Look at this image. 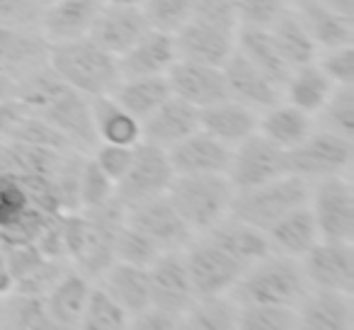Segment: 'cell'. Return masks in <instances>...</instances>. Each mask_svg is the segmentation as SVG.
Segmentation results:
<instances>
[{
    "label": "cell",
    "mask_w": 354,
    "mask_h": 330,
    "mask_svg": "<svg viewBox=\"0 0 354 330\" xmlns=\"http://www.w3.org/2000/svg\"><path fill=\"white\" fill-rule=\"evenodd\" d=\"M299 328L306 330H349L354 325L352 294L333 289L306 291L296 304Z\"/></svg>",
    "instance_id": "603a6c76"
},
{
    "label": "cell",
    "mask_w": 354,
    "mask_h": 330,
    "mask_svg": "<svg viewBox=\"0 0 354 330\" xmlns=\"http://www.w3.org/2000/svg\"><path fill=\"white\" fill-rule=\"evenodd\" d=\"M117 61H119L122 78H133V75H165L167 68L177 61L175 35L148 30Z\"/></svg>",
    "instance_id": "cb8c5ba5"
},
{
    "label": "cell",
    "mask_w": 354,
    "mask_h": 330,
    "mask_svg": "<svg viewBox=\"0 0 354 330\" xmlns=\"http://www.w3.org/2000/svg\"><path fill=\"white\" fill-rule=\"evenodd\" d=\"M141 12L148 27L177 35L194 15V0H143Z\"/></svg>",
    "instance_id": "b9f144b4"
},
{
    "label": "cell",
    "mask_w": 354,
    "mask_h": 330,
    "mask_svg": "<svg viewBox=\"0 0 354 330\" xmlns=\"http://www.w3.org/2000/svg\"><path fill=\"white\" fill-rule=\"evenodd\" d=\"M143 0H102V6H122V8H141Z\"/></svg>",
    "instance_id": "6f0895ef"
},
{
    "label": "cell",
    "mask_w": 354,
    "mask_h": 330,
    "mask_svg": "<svg viewBox=\"0 0 354 330\" xmlns=\"http://www.w3.org/2000/svg\"><path fill=\"white\" fill-rule=\"evenodd\" d=\"M10 95H15V80L8 78V75H0V102L8 100Z\"/></svg>",
    "instance_id": "9f6ffc18"
},
{
    "label": "cell",
    "mask_w": 354,
    "mask_h": 330,
    "mask_svg": "<svg viewBox=\"0 0 354 330\" xmlns=\"http://www.w3.org/2000/svg\"><path fill=\"white\" fill-rule=\"evenodd\" d=\"M323 6H328L330 10L339 12L344 17H354V0H320Z\"/></svg>",
    "instance_id": "11a10c76"
},
{
    "label": "cell",
    "mask_w": 354,
    "mask_h": 330,
    "mask_svg": "<svg viewBox=\"0 0 354 330\" xmlns=\"http://www.w3.org/2000/svg\"><path fill=\"white\" fill-rule=\"evenodd\" d=\"M15 98H20L37 117L59 129L78 153H93L97 146L90 98L64 83L46 64L15 80Z\"/></svg>",
    "instance_id": "6da1fadb"
},
{
    "label": "cell",
    "mask_w": 354,
    "mask_h": 330,
    "mask_svg": "<svg viewBox=\"0 0 354 330\" xmlns=\"http://www.w3.org/2000/svg\"><path fill=\"white\" fill-rule=\"evenodd\" d=\"M100 8H102V0H54V3H46L39 12L41 37L46 39V44L88 37Z\"/></svg>",
    "instance_id": "7402d4cb"
},
{
    "label": "cell",
    "mask_w": 354,
    "mask_h": 330,
    "mask_svg": "<svg viewBox=\"0 0 354 330\" xmlns=\"http://www.w3.org/2000/svg\"><path fill=\"white\" fill-rule=\"evenodd\" d=\"M199 129V109L185 100L170 98L158 104L146 119H141V141L167 151L177 141H183L192 131Z\"/></svg>",
    "instance_id": "44dd1931"
},
{
    "label": "cell",
    "mask_w": 354,
    "mask_h": 330,
    "mask_svg": "<svg viewBox=\"0 0 354 330\" xmlns=\"http://www.w3.org/2000/svg\"><path fill=\"white\" fill-rule=\"evenodd\" d=\"M160 248L146 238L143 233H138L133 226H129L127 221L114 231V260L131 262V265L148 267L158 255H160Z\"/></svg>",
    "instance_id": "ee69618b"
},
{
    "label": "cell",
    "mask_w": 354,
    "mask_h": 330,
    "mask_svg": "<svg viewBox=\"0 0 354 330\" xmlns=\"http://www.w3.org/2000/svg\"><path fill=\"white\" fill-rule=\"evenodd\" d=\"M172 178L175 173L167 161V153L153 143L138 141L133 146L131 165H129L127 175L117 183L114 192L124 202V207H131V204L146 202L158 194H165Z\"/></svg>",
    "instance_id": "8fae6325"
},
{
    "label": "cell",
    "mask_w": 354,
    "mask_h": 330,
    "mask_svg": "<svg viewBox=\"0 0 354 330\" xmlns=\"http://www.w3.org/2000/svg\"><path fill=\"white\" fill-rule=\"evenodd\" d=\"M354 141L320 129L310 131L301 143L286 151V170L304 180H320L342 175L352 165Z\"/></svg>",
    "instance_id": "ba28073f"
},
{
    "label": "cell",
    "mask_w": 354,
    "mask_h": 330,
    "mask_svg": "<svg viewBox=\"0 0 354 330\" xmlns=\"http://www.w3.org/2000/svg\"><path fill=\"white\" fill-rule=\"evenodd\" d=\"M236 49L241 51L260 73H265L272 83L279 85V88L284 85V80L289 78L291 66L286 64L279 51H277L267 27H238Z\"/></svg>",
    "instance_id": "836d02e7"
},
{
    "label": "cell",
    "mask_w": 354,
    "mask_h": 330,
    "mask_svg": "<svg viewBox=\"0 0 354 330\" xmlns=\"http://www.w3.org/2000/svg\"><path fill=\"white\" fill-rule=\"evenodd\" d=\"M100 286L127 311L136 315L146 306H151V284H148V267L131 262L114 260L100 277Z\"/></svg>",
    "instance_id": "f1b7e54d"
},
{
    "label": "cell",
    "mask_w": 354,
    "mask_h": 330,
    "mask_svg": "<svg viewBox=\"0 0 354 330\" xmlns=\"http://www.w3.org/2000/svg\"><path fill=\"white\" fill-rule=\"evenodd\" d=\"M175 46H177V59L218 66L221 68L228 56L236 51V32L192 17L175 35Z\"/></svg>",
    "instance_id": "d6986e66"
},
{
    "label": "cell",
    "mask_w": 354,
    "mask_h": 330,
    "mask_svg": "<svg viewBox=\"0 0 354 330\" xmlns=\"http://www.w3.org/2000/svg\"><path fill=\"white\" fill-rule=\"evenodd\" d=\"M12 286H15V282H12L10 267H8V260H6V253H3V248H0V299L10 294Z\"/></svg>",
    "instance_id": "db71d44e"
},
{
    "label": "cell",
    "mask_w": 354,
    "mask_h": 330,
    "mask_svg": "<svg viewBox=\"0 0 354 330\" xmlns=\"http://www.w3.org/2000/svg\"><path fill=\"white\" fill-rule=\"evenodd\" d=\"M286 151L267 141L262 134H252V136L243 138L241 143L233 146L231 153V165H228V180H231L233 190L252 187V185H262L286 175Z\"/></svg>",
    "instance_id": "7c38bea8"
},
{
    "label": "cell",
    "mask_w": 354,
    "mask_h": 330,
    "mask_svg": "<svg viewBox=\"0 0 354 330\" xmlns=\"http://www.w3.org/2000/svg\"><path fill=\"white\" fill-rule=\"evenodd\" d=\"M51 217L35 202L20 175L0 173V248L37 241Z\"/></svg>",
    "instance_id": "52a82bcc"
},
{
    "label": "cell",
    "mask_w": 354,
    "mask_h": 330,
    "mask_svg": "<svg viewBox=\"0 0 354 330\" xmlns=\"http://www.w3.org/2000/svg\"><path fill=\"white\" fill-rule=\"evenodd\" d=\"M296 306L238 304V330H296Z\"/></svg>",
    "instance_id": "ab89813d"
},
{
    "label": "cell",
    "mask_w": 354,
    "mask_h": 330,
    "mask_svg": "<svg viewBox=\"0 0 354 330\" xmlns=\"http://www.w3.org/2000/svg\"><path fill=\"white\" fill-rule=\"evenodd\" d=\"M0 141H3V138H0Z\"/></svg>",
    "instance_id": "94428289"
},
{
    "label": "cell",
    "mask_w": 354,
    "mask_h": 330,
    "mask_svg": "<svg viewBox=\"0 0 354 330\" xmlns=\"http://www.w3.org/2000/svg\"><path fill=\"white\" fill-rule=\"evenodd\" d=\"M281 88H284L286 102L304 109L306 114L313 117V114H318L320 107L328 102L330 93L335 90V83L323 73L318 61H313V64L291 68L289 78L284 80Z\"/></svg>",
    "instance_id": "e575fe53"
},
{
    "label": "cell",
    "mask_w": 354,
    "mask_h": 330,
    "mask_svg": "<svg viewBox=\"0 0 354 330\" xmlns=\"http://www.w3.org/2000/svg\"><path fill=\"white\" fill-rule=\"evenodd\" d=\"M97 143H119V146H136L141 141V119L122 107L112 95H95L90 98Z\"/></svg>",
    "instance_id": "1f68e13d"
},
{
    "label": "cell",
    "mask_w": 354,
    "mask_h": 330,
    "mask_svg": "<svg viewBox=\"0 0 354 330\" xmlns=\"http://www.w3.org/2000/svg\"><path fill=\"white\" fill-rule=\"evenodd\" d=\"M308 291V282L296 257L270 253L243 270L228 294L238 304H281L296 306Z\"/></svg>",
    "instance_id": "3957f363"
},
{
    "label": "cell",
    "mask_w": 354,
    "mask_h": 330,
    "mask_svg": "<svg viewBox=\"0 0 354 330\" xmlns=\"http://www.w3.org/2000/svg\"><path fill=\"white\" fill-rule=\"evenodd\" d=\"M318 66L335 85H354V44L328 49Z\"/></svg>",
    "instance_id": "681fc988"
},
{
    "label": "cell",
    "mask_w": 354,
    "mask_h": 330,
    "mask_svg": "<svg viewBox=\"0 0 354 330\" xmlns=\"http://www.w3.org/2000/svg\"><path fill=\"white\" fill-rule=\"evenodd\" d=\"M46 66L85 98L109 95L122 80L117 56L97 46L90 37L49 44Z\"/></svg>",
    "instance_id": "7a4b0ae2"
},
{
    "label": "cell",
    "mask_w": 354,
    "mask_h": 330,
    "mask_svg": "<svg viewBox=\"0 0 354 330\" xmlns=\"http://www.w3.org/2000/svg\"><path fill=\"white\" fill-rule=\"evenodd\" d=\"M167 161L175 175H194V173H228L233 146L214 138L212 134L192 131L183 141L167 148Z\"/></svg>",
    "instance_id": "2e32d148"
},
{
    "label": "cell",
    "mask_w": 354,
    "mask_h": 330,
    "mask_svg": "<svg viewBox=\"0 0 354 330\" xmlns=\"http://www.w3.org/2000/svg\"><path fill=\"white\" fill-rule=\"evenodd\" d=\"M3 309H6V328L56 330L54 320L46 313L44 296L10 291L8 296H3Z\"/></svg>",
    "instance_id": "f35d334b"
},
{
    "label": "cell",
    "mask_w": 354,
    "mask_h": 330,
    "mask_svg": "<svg viewBox=\"0 0 354 330\" xmlns=\"http://www.w3.org/2000/svg\"><path fill=\"white\" fill-rule=\"evenodd\" d=\"M286 0H238V27H272Z\"/></svg>",
    "instance_id": "7dc6e473"
},
{
    "label": "cell",
    "mask_w": 354,
    "mask_h": 330,
    "mask_svg": "<svg viewBox=\"0 0 354 330\" xmlns=\"http://www.w3.org/2000/svg\"><path fill=\"white\" fill-rule=\"evenodd\" d=\"M308 207L313 212L320 241H354V187L344 175L315 180Z\"/></svg>",
    "instance_id": "9c48e42d"
},
{
    "label": "cell",
    "mask_w": 354,
    "mask_h": 330,
    "mask_svg": "<svg viewBox=\"0 0 354 330\" xmlns=\"http://www.w3.org/2000/svg\"><path fill=\"white\" fill-rule=\"evenodd\" d=\"M265 233L272 250L289 257L306 255L320 241L318 226H315L313 212H310L308 204H301V207L286 212Z\"/></svg>",
    "instance_id": "f546056e"
},
{
    "label": "cell",
    "mask_w": 354,
    "mask_h": 330,
    "mask_svg": "<svg viewBox=\"0 0 354 330\" xmlns=\"http://www.w3.org/2000/svg\"><path fill=\"white\" fill-rule=\"evenodd\" d=\"M221 73L228 98L255 109V112H262V109L281 102L279 85H274L265 73H260L238 49L221 66Z\"/></svg>",
    "instance_id": "ac0fdd59"
},
{
    "label": "cell",
    "mask_w": 354,
    "mask_h": 330,
    "mask_svg": "<svg viewBox=\"0 0 354 330\" xmlns=\"http://www.w3.org/2000/svg\"><path fill=\"white\" fill-rule=\"evenodd\" d=\"M44 37L27 32L25 27H0V75L17 80L30 71L46 64Z\"/></svg>",
    "instance_id": "4316f807"
},
{
    "label": "cell",
    "mask_w": 354,
    "mask_h": 330,
    "mask_svg": "<svg viewBox=\"0 0 354 330\" xmlns=\"http://www.w3.org/2000/svg\"><path fill=\"white\" fill-rule=\"evenodd\" d=\"M61 236L66 260H73L80 275L88 279H100L114 262V231L93 221L83 212L61 214Z\"/></svg>",
    "instance_id": "8992f818"
},
{
    "label": "cell",
    "mask_w": 354,
    "mask_h": 330,
    "mask_svg": "<svg viewBox=\"0 0 354 330\" xmlns=\"http://www.w3.org/2000/svg\"><path fill=\"white\" fill-rule=\"evenodd\" d=\"M109 95L136 119H146L172 93L165 75H133V78L119 80Z\"/></svg>",
    "instance_id": "8d00e7d4"
},
{
    "label": "cell",
    "mask_w": 354,
    "mask_h": 330,
    "mask_svg": "<svg viewBox=\"0 0 354 330\" xmlns=\"http://www.w3.org/2000/svg\"><path fill=\"white\" fill-rule=\"evenodd\" d=\"M183 260L197 296L228 294L238 282V277L243 275V270H245L241 262L233 260L228 253H223L221 248L214 246L204 236H194L183 248Z\"/></svg>",
    "instance_id": "30bf717a"
},
{
    "label": "cell",
    "mask_w": 354,
    "mask_h": 330,
    "mask_svg": "<svg viewBox=\"0 0 354 330\" xmlns=\"http://www.w3.org/2000/svg\"><path fill=\"white\" fill-rule=\"evenodd\" d=\"M64 272H66L64 270V260H51V257H46V260L41 262V265H37L30 275L22 277V279H17L15 286H12V291L44 296L46 291H49L51 286L61 279V275H64Z\"/></svg>",
    "instance_id": "c3c4849f"
},
{
    "label": "cell",
    "mask_w": 354,
    "mask_h": 330,
    "mask_svg": "<svg viewBox=\"0 0 354 330\" xmlns=\"http://www.w3.org/2000/svg\"><path fill=\"white\" fill-rule=\"evenodd\" d=\"M318 114L323 129L354 141V85H335Z\"/></svg>",
    "instance_id": "7bdbcfd3"
},
{
    "label": "cell",
    "mask_w": 354,
    "mask_h": 330,
    "mask_svg": "<svg viewBox=\"0 0 354 330\" xmlns=\"http://www.w3.org/2000/svg\"><path fill=\"white\" fill-rule=\"evenodd\" d=\"M313 131V119L304 109L294 107L289 102H277L272 107L262 109L257 119V134L279 146L281 151H289L296 143L304 141Z\"/></svg>",
    "instance_id": "d6a6232c"
},
{
    "label": "cell",
    "mask_w": 354,
    "mask_h": 330,
    "mask_svg": "<svg viewBox=\"0 0 354 330\" xmlns=\"http://www.w3.org/2000/svg\"><path fill=\"white\" fill-rule=\"evenodd\" d=\"M93 289L90 279L80 272H64L61 279L44 294L46 313L54 320L56 330L80 328L88 294Z\"/></svg>",
    "instance_id": "83f0119b"
},
{
    "label": "cell",
    "mask_w": 354,
    "mask_h": 330,
    "mask_svg": "<svg viewBox=\"0 0 354 330\" xmlns=\"http://www.w3.org/2000/svg\"><path fill=\"white\" fill-rule=\"evenodd\" d=\"M129 328L133 330H177L183 328V318L167 313V311L158 309V306H146L143 311H138L136 315H131Z\"/></svg>",
    "instance_id": "f5cc1de1"
},
{
    "label": "cell",
    "mask_w": 354,
    "mask_h": 330,
    "mask_svg": "<svg viewBox=\"0 0 354 330\" xmlns=\"http://www.w3.org/2000/svg\"><path fill=\"white\" fill-rule=\"evenodd\" d=\"M151 30L143 17L141 8H122V6H102L90 27L88 37L112 56H122L129 51L146 32Z\"/></svg>",
    "instance_id": "ffe728a7"
},
{
    "label": "cell",
    "mask_w": 354,
    "mask_h": 330,
    "mask_svg": "<svg viewBox=\"0 0 354 330\" xmlns=\"http://www.w3.org/2000/svg\"><path fill=\"white\" fill-rule=\"evenodd\" d=\"M114 187H117V185L100 170L97 163H95L93 158H85L83 170H80V185H78L80 209H93V207H100V204L109 202V199L117 194Z\"/></svg>",
    "instance_id": "f6af8a7d"
},
{
    "label": "cell",
    "mask_w": 354,
    "mask_h": 330,
    "mask_svg": "<svg viewBox=\"0 0 354 330\" xmlns=\"http://www.w3.org/2000/svg\"><path fill=\"white\" fill-rule=\"evenodd\" d=\"M301 270L313 289L354 291V248L352 243L318 241L301 255Z\"/></svg>",
    "instance_id": "5bb4252c"
},
{
    "label": "cell",
    "mask_w": 354,
    "mask_h": 330,
    "mask_svg": "<svg viewBox=\"0 0 354 330\" xmlns=\"http://www.w3.org/2000/svg\"><path fill=\"white\" fill-rule=\"evenodd\" d=\"M127 223L138 233L151 238L162 253L165 250H183L197 233L183 221L177 209L170 204L165 194H158L146 202H138L127 207Z\"/></svg>",
    "instance_id": "4fadbf2b"
},
{
    "label": "cell",
    "mask_w": 354,
    "mask_h": 330,
    "mask_svg": "<svg viewBox=\"0 0 354 330\" xmlns=\"http://www.w3.org/2000/svg\"><path fill=\"white\" fill-rule=\"evenodd\" d=\"M257 119H260V114L255 109L245 107L231 98L218 100V102L199 109V129L212 134L218 141L228 143V146H236L243 138L252 136L257 131Z\"/></svg>",
    "instance_id": "484cf974"
},
{
    "label": "cell",
    "mask_w": 354,
    "mask_h": 330,
    "mask_svg": "<svg viewBox=\"0 0 354 330\" xmlns=\"http://www.w3.org/2000/svg\"><path fill=\"white\" fill-rule=\"evenodd\" d=\"M133 158V146H119V143H97L93 148V161L100 165L104 175L114 185L127 175Z\"/></svg>",
    "instance_id": "bcb514c9"
},
{
    "label": "cell",
    "mask_w": 354,
    "mask_h": 330,
    "mask_svg": "<svg viewBox=\"0 0 354 330\" xmlns=\"http://www.w3.org/2000/svg\"><path fill=\"white\" fill-rule=\"evenodd\" d=\"M170 93L185 102L194 104L197 109L226 100V83L218 66L194 64V61L177 59L165 73Z\"/></svg>",
    "instance_id": "e0dca14e"
},
{
    "label": "cell",
    "mask_w": 354,
    "mask_h": 330,
    "mask_svg": "<svg viewBox=\"0 0 354 330\" xmlns=\"http://www.w3.org/2000/svg\"><path fill=\"white\" fill-rule=\"evenodd\" d=\"M189 330H238V301L231 294L197 296L183 318Z\"/></svg>",
    "instance_id": "74e56055"
},
{
    "label": "cell",
    "mask_w": 354,
    "mask_h": 330,
    "mask_svg": "<svg viewBox=\"0 0 354 330\" xmlns=\"http://www.w3.org/2000/svg\"><path fill=\"white\" fill-rule=\"evenodd\" d=\"M39 3H41V6H46V3H54V0H39Z\"/></svg>",
    "instance_id": "91938a15"
},
{
    "label": "cell",
    "mask_w": 354,
    "mask_h": 330,
    "mask_svg": "<svg viewBox=\"0 0 354 330\" xmlns=\"http://www.w3.org/2000/svg\"><path fill=\"white\" fill-rule=\"evenodd\" d=\"M202 236L209 238V241L221 248L223 253H228V255L241 262L243 267H250L252 262L262 260V257H267L270 253H274L270 241H267V233L262 231V228L243 223L233 217L221 219L216 226H212L207 233H202Z\"/></svg>",
    "instance_id": "d4e9b609"
},
{
    "label": "cell",
    "mask_w": 354,
    "mask_h": 330,
    "mask_svg": "<svg viewBox=\"0 0 354 330\" xmlns=\"http://www.w3.org/2000/svg\"><path fill=\"white\" fill-rule=\"evenodd\" d=\"M6 328V309H3V299H0V330Z\"/></svg>",
    "instance_id": "680465c9"
},
{
    "label": "cell",
    "mask_w": 354,
    "mask_h": 330,
    "mask_svg": "<svg viewBox=\"0 0 354 330\" xmlns=\"http://www.w3.org/2000/svg\"><path fill=\"white\" fill-rule=\"evenodd\" d=\"M308 180L286 173L277 180H270V183L233 190L228 217L267 231L286 212L301 207V204H308Z\"/></svg>",
    "instance_id": "5b68a950"
},
{
    "label": "cell",
    "mask_w": 354,
    "mask_h": 330,
    "mask_svg": "<svg viewBox=\"0 0 354 330\" xmlns=\"http://www.w3.org/2000/svg\"><path fill=\"white\" fill-rule=\"evenodd\" d=\"M165 197L197 236L228 217L233 185L223 173L175 175Z\"/></svg>",
    "instance_id": "277c9868"
},
{
    "label": "cell",
    "mask_w": 354,
    "mask_h": 330,
    "mask_svg": "<svg viewBox=\"0 0 354 330\" xmlns=\"http://www.w3.org/2000/svg\"><path fill=\"white\" fill-rule=\"evenodd\" d=\"M223 30H238V0H194V15Z\"/></svg>",
    "instance_id": "f907efd6"
},
{
    "label": "cell",
    "mask_w": 354,
    "mask_h": 330,
    "mask_svg": "<svg viewBox=\"0 0 354 330\" xmlns=\"http://www.w3.org/2000/svg\"><path fill=\"white\" fill-rule=\"evenodd\" d=\"M129 323H131V315H129L102 286H93V289H90L80 328L83 330H127Z\"/></svg>",
    "instance_id": "60d3db41"
},
{
    "label": "cell",
    "mask_w": 354,
    "mask_h": 330,
    "mask_svg": "<svg viewBox=\"0 0 354 330\" xmlns=\"http://www.w3.org/2000/svg\"><path fill=\"white\" fill-rule=\"evenodd\" d=\"M296 15L323 49L354 44V17L330 10L320 0H296Z\"/></svg>",
    "instance_id": "4dcf8cb0"
},
{
    "label": "cell",
    "mask_w": 354,
    "mask_h": 330,
    "mask_svg": "<svg viewBox=\"0 0 354 330\" xmlns=\"http://www.w3.org/2000/svg\"><path fill=\"white\" fill-rule=\"evenodd\" d=\"M148 284H151V306L185 318L192 301L197 299L192 282L185 270L183 250H165L148 265Z\"/></svg>",
    "instance_id": "9a60e30c"
},
{
    "label": "cell",
    "mask_w": 354,
    "mask_h": 330,
    "mask_svg": "<svg viewBox=\"0 0 354 330\" xmlns=\"http://www.w3.org/2000/svg\"><path fill=\"white\" fill-rule=\"evenodd\" d=\"M39 12V0H0V27H30Z\"/></svg>",
    "instance_id": "816d5d0a"
},
{
    "label": "cell",
    "mask_w": 354,
    "mask_h": 330,
    "mask_svg": "<svg viewBox=\"0 0 354 330\" xmlns=\"http://www.w3.org/2000/svg\"><path fill=\"white\" fill-rule=\"evenodd\" d=\"M267 30H270L277 51H279L281 59H284L291 68L318 61L320 46L315 44V39L304 27V22L299 20V15L291 12L289 8H286V10L274 20V25L267 27Z\"/></svg>",
    "instance_id": "d590c367"
}]
</instances>
